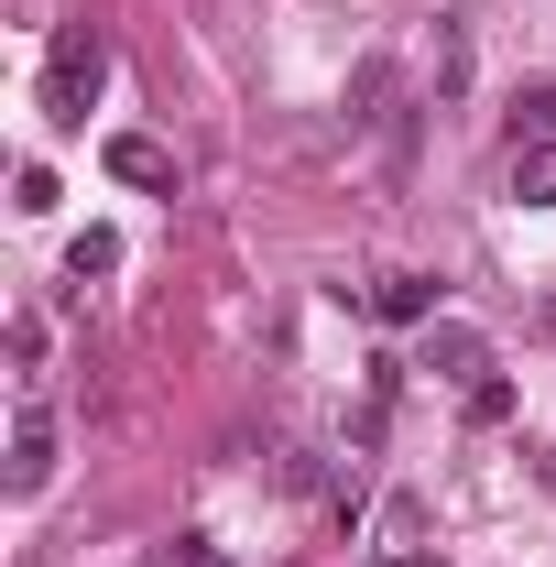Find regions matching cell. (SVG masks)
<instances>
[{
  "label": "cell",
  "instance_id": "obj_1",
  "mask_svg": "<svg viewBox=\"0 0 556 567\" xmlns=\"http://www.w3.org/2000/svg\"><path fill=\"white\" fill-rule=\"evenodd\" d=\"M99 87H110V33H99V22H66V33L44 44V121H55V132H87Z\"/></svg>",
  "mask_w": 556,
  "mask_h": 567
},
{
  "label": "cell",
  "instance_id": "obj_2",
  "mask_svg": "<svg viewBox=\"0 0 556 567\" xmlns=\"http://www.w3.org/2000/svg\"><path fill=\"white\" fill-rule=\"evenodd\" d=\"M99 164H110L121 186H153V197H175V153H164L153 132H110V142H99Z\"/></svg>",
  "mask_w": 556,
  "mask_h": 567
},
{
  "label": "cell",
  "instance_id": "obj_3",
  "mask_svg": "<svg viewBox=\"0 0 556 567\" xmlns=\"http://www.w3.org/2000/svg\"><path fill=\"white\" fill-rule=\"evenodd\" d=\"M360 306L382 328H436V274H382V284H360Z\"/></svg>",
  "mask_w": 556,
  "mask_h": 567
},
{
  "label": "cell",
  "instance_id": "obj_4",
  "mask_svg": "<svg viewBox=\"0 0 556 567\" xmlns=\"http://www.w3.org/2000/svg\"><path fill=\"white\" fill-rule=\"evenodd\" d=\"M44 481H55V415H44V404H22V425H11V492L33 502Z\"/></svg>",
  "mask_w": 556,
  "mask_h": 567
},
{
  "label": "cell",
  "instance_id": "obj_5",
  "mask_svg": "<svg viewBox=\"0 0 556 567\" xmlns=\"http://www.w3.org/2000/svg\"><path fill=\"white\" fill-rule=\"evenodd\" d=\"M425 371H447V382H491V350L470 339V328L436 317V328H425Z\"/></svg>",
  "mask_w": 556,
  "mask_h": 567
},
{
  "label": "cell",
  "instance_id": "obj_6",
  "mask_svg": "<svg viewBox=\"0 0 556 567\" xmlns=\"http://www.w3.org/2000/svg\"><path fill=\"white\" fill-rule=\"evenodd\" d=\"M513 197H524V208H556V132L513 142Z\"/></svg>",
  "mask_w": 556,
  "mask_h": 567
},
{
  "label": "cell",
  "instance_id": "obj_7",
  "mask_svg": "<svg viewBox=\"0 0 556 567\" xmlns=\"http://www.w3.org/2000/svg\"><path fill=\"white\" fill-rule=\"evenodd\" d=\"M415 535H425V502L393 492V502H382V546H371V557H415Z\"/></svg>",
  "mask_w": 556,
  "mask_h": 567
},
{
  "label": "cell",
  "instance_id": "obj_8",
  "mask_svg": "<svg viewBox=\"0 0 556 567\" xmlns=\"http://www.w3.org/2000/svg\"><path fill=\"white\" fill-rule=\"evenodd\" d=\"M87 274H121V240L110 229H76L66 240V284H87Z\"/></svg>",
  "mask_w": 556,
  "mask_h": 567
},
{
  "label": "cell",
  "instance_id": "obj_9",
  "mask_svg": "<svg viewBox=\"0 0 556 567\" xmlns=\"http://www.w3.org/2000/svg\"><path fill=\"white\" fill-rule=\"evenodd\" d=\"M459 87H470V22L436 33V99H459Z\"/></svg>",
  "mask_w": 556,
  "mask_h": 567
},
{
  "label": "cell",
  "instance_id": "obj_10",
  "mask_svg": "<svg viewBox=\"0 0 556 567\" xmlns=\"http://www.w3.org/2000/svg\"><path fill=\"white\" fill-rule=\"evenodd\" d=\"M513 415V382H502V371H491V382H470V425H502Z\"/></svg>",
  "mask_w": 556,
  "mask_h": 567
},
{
  "label": "cell",
  "instance_id": "obj_11",
  "mask_svg": "<svg viewBox=\"0 0 556 567\" xmlns=\"http://www.w3.org/2000/svg\"><path fill=\"white\" fill-rule=\"evenodd\" d=\"M535 317H546V339H556V284H546V306H535Z\"/></svg>",
  "mask_w": 556,
  "mask_h": 567
},
{
  "label": "cell",
  "instance_id": "obj_12",
  "mask_svg": "<svg viewBox=\"0 0 556 567\" xmlns=\"http://www.w3.org/2000/svg\"><path fill=\"white\" fill-rule=\"evenodd\" d=\"M371 567H436V557H371Z\"/></svg>",
  "mask_w": 556,
  "mask_h": 567
}]
</instances>
